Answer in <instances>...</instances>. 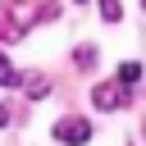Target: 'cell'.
<instances>
[{
	"instance_id": "6da1fadb",
	"label": "cell",
	"mask_w": 146,
	"mask_h": 146,
	"mask_svg": "<svg viewBox=\"0 0 146 146\" xmlns=\"http://www.w3.org/2000/svg\"><path fill=\"white\" fill-rule=\"evenodd\" d=\"M91 137V123L87 119H59L55 123V141H64V146H82Z\"/></svg>"
},
{
	"instance_id": "7a4b0ae2",
	"label": "cell",
	"mask_w": 146,
	"mask_h": 146,
	"mask_svg": "<svg viewBox=\"0 0 146 146\" xmlns=\"http://www.w3.org/2000/svg\"><path fill=\"white\" fill-rule=\"evenodd\" d=\"M91 100H96V110H119L128 96H123V82L114 87V82H100L96 91H91Z\"/></svg>"
},
{
	"instance_id": "3957f363",
	"label": "cell",
	"mask_w": 146,
	"mask_h": 146,
	"mask_svg": "<svg viewBox=\"0 0 146 146\" xmlns=\"http://www.w3.org/2000/svg\"><path fill=\"white\" fill-rule=\"evenodd\" d=\"M27 23H32V5L27 0H9V36H18Z\"/></svg>"
},
{
	"instance_id": "277c9868",
	"label": "cell",
	"mask_w": 146,
	"mask_h": 146,
	"mask_svg": "<svg viewBox=\"0 0 146 146\" xmlns=\"http://www.w3.org/2000/svg\"><path fill=\"white\" fill-rule=\"evenodd\" d=\"M119 82H123V87H137V82H141V64H123V68H119Z\"/></svg>"
},
{
	"instance_id": "5b68a950",
	"label": "cell",
	"mask_w": 146,
	"mask_h": 146,
	"mask_svg": "<svg viewBox=\"0 0 146 146\" xmlns=\"http://www.w3.org/2000/svg\"><path fill=\"white\" fill-rule=\"evenodd\" d=\"M100 18H105V23H119V18H123V5H119V0H100Z\"/></svg>"
},
{
	"instance_id": "8992f818",
	"label": "cell",
	"mask_w": 146,
	"mask_h": 146,
	"mask_svg": "<svg viewBox=\"0 0 146 146\" xmlns=\"http://www.w3.org/2000/svg\"><path fill=\"white\" fill-rule=\"evenodd\" d=\"M14 82H18V73H14V64L0 55V87H14Z\"/></svg>"
},
{
	"instance_id": "52a82bcc",
	"label": "cell",
	"mask_w": 146,
	"mask_h": 146,
	"mask_svg": "<svg viewBox=\"0 0 146 146\" xmlns=\"http://www.w3.org/2000/svg\"><path fill=\"white\" fill-rule=\"evenodd\" d=\"M46 91H50V82H46V78H36V73H32V82H27V96H32V100H36V96H46Z\"/></svg>"
},
{
	"instance_id": "ba28073f",
	"label": "cell",
	"mask_w": 146,
	"mask_h": 146,
	"mask_svg": "<svg viewBox=\"0 0 146 146\" xmlns=\"http://www.w3.org/2000/svg\"><path fill=\"white\" fill-rule=\"evenodd\" d=\"M78 64H82V68H91V64H96V50H91V46H82V50H78Z\"/></svg>"
},
{
	"instance_id": "9c48e42d",
	"label": "cell",
	"mask_w": 146,
	"mask_h": 146,
	"mask_svg": "<svg viewBox=\"0 0 146 146\" xmlns=\"http://www.w3.org/2000/svg\"><path fill=\"white\" fill-rule=\"evenodd\" d=\"M5 123H9V110H5V105H0V128H5Z\"/></svg>"
}]
</instances>
